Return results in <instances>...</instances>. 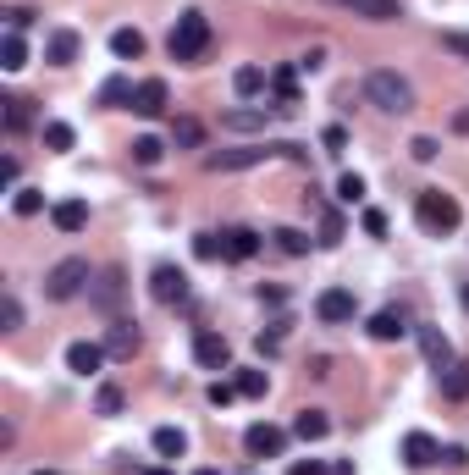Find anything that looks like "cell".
I'll use <instances>...</instances> for the list:
<instances>
[{"label":"cell","mask_w":469,"mask_h":475,"mask_svg":"<svg viewBox=\"0 0 469 475\" xmlns=\"http://www.w3.org/2000/svg\"><path fill=\"white\" fill-rule=\"evenodd\" d=\"M364 100L375 111H387V116H409L415 111V83L403 78V72H392V67H375L364 78Z\"/></svg>","instance_id":"1"},{"label":"cell","mask_w":469,"mask_h":475,"mask_svg":"<svg viewBox=\"0 0 469 475\" xmlns=\"http://www.w3.org/2000/svg\"><path fill=\"white\" fill-rule=\"evenodd\" d=\"M415 216H420V227H425L431 238H448V233H458V221H464L458 199H453V194H442V188H425V194L415 199Z\"/></svg>","instance_id":"2"},{"label":"cell","mask_w":469,"mask_h":475,"mask_svg":"<svg viewBox=\"0 0 469 475\" xmlns=\"http://www.w3.org/2000/svg\"><path fill=\"white\" fill-rule=\"evenodd\" d=\"M271 155H293V161H304L298 144H248V149H215V155H205V172H248V166L271 161Z\"/></svg>","instance_id":"3"},{"label":"cell","mask_w":469,"mask_h":475,"mask_svg":"<svg viewBox=\"0 0 469 475\" xmlns=\"http://www.w3.org/2000/svg\"><path fill=\"white\" fill-rule=\"evenodd\" d=\"M88 282H94L88 260H83V255H67V260H55V266L45 271V299H55V304H67V299L88 293Z\"/></svg>","instance_id":"4"},{"label":"cell","mask_w":469,"mask_h":475,"mask_svg":"<svg viewBox=\"0 0 469 475\" xmlns=\"http://www.w3.org/2000/svg\"><path fill=\"white\" fill-rule=\"evenodd\" d=\"M172 61H199L210 50V17L205 12H182L177 28H172V39H166Z\"/></svg>","instance_id":"5"},{"label":"cell","mask_w":469,"mask_h":475,"mask_svg":"<svg viewBox=\"0 0 469 475\" xmlns=\"http://www.w3.org/2000/svg\"><path fill=\"white\" fill-rule=\"evenodd\" d=\"M121 299H128V271H121V266L94 271V282H88V304H94V310H105V315H116Z\"/></svg>","instance_id":"6"},{"label":"cell","mask_w":469,"mask_h":475,"mask_svg":"<svg viewBox=\"0 0 469 475\" xmlns=\"http://www.w3.org/2000/svg\"><path fill=\"white\" fill-rule=\"evenodd\" d=\"M271 116L276 111H265V106H232V111H222V133H265Z\"/></svg>","instance_id":"7"},{"label":"cell","mask_w":469,"mask_h":475,"mask_svg":"<svg viewBox=\"0 0 469 475\" xmlns=\"http://www.w3.org/2000/svg\"><path fill=\"white\" fill-rule=\"evenodd\" d=\"M243 448L255 454V459H276L281 448H288V431H281V426H265V420H260V426H248V431H243Z\"/></svg>","instance_id":"8"},{"label":"cell","mask_w":469,"mask_h":475,"mask_svg":"<svg viewBox=\"0 0 469 475\" xmlns=\"http://www.w3.org/2000/svg\"><path fill=\"white\" fill-rule=\"evenodd\" d=\"M194 360H199L205 370H227V365H232V343H227L222 332H199V337H194Z\"/></svg>","instance_id":"9"},{"label":"cell","mask_w":469,"mask_h":475,"mask_svg":"<svg viewBox=\"0 0 469 475\" xmlns=\"http://www.w3.org/2000/svg\"><path fill=\"white\" fill-rule=\"evenodd\" d=\"M315 315L326 327H342V321H354V293L348 288H326L321 299H315Z\"/></svg>","instance_id":"10"},{"label":"cell","mask_w":469,"mask_h":475,"mask_svg":"<svg viewBox=\"0 0 469 475\" xmlns=\"http://www.w3.org/2000/svg\"><path fill=\"white\" fill-rule=\"evenodd\" d=\"M149 293H155V304H182L188 299V276L177 266H161V271H155V282H149Z\"/></svg>","instance_id":"11"},{"label":"cell","mask_w":469,"mask_h":475,"mask_svg":"<svg viewBox=\"0 0 469 475\" xmlns=\"http://www.w3.org/2000/svg\"><path fill=\"white\" fill-rule=\"evenodd\" d=\"M436 459H442L436 437H425V431H409V437H403V464H409V470H425V464H436Z\"/></svg>","instance_id":"12"},{"label":"cell","mask_w":469,"mask_h":475,"mask_svg":"<svg viewBox=\"0 0 469 475\" xmlns=\"http://www.w3.org/2000/svg\"><path fill=\"white\" fill-rule=\"evenodd\" d=\"M105 360H111L105 343H72V348H67V370H72V376H94Z\"/></svg>","instance_id":"13"},{"label":"cell","mask_w":469,"mask_h":475,"mask_svg":"<svg viewBox=\"0 0 469 475\" xmlns=\"http://www.w3.org/2000/svg\"><path fill=\"white\" fill-rule=\"evenodd\" d=\"M105 354H111V360H133V354H138V327H133V321H111Z\"/></svg>","instance_id":"14"},{"label":"cell","mask_w":469,"mask_h":475,"mask_svg":"<svg viewBox=\"0 0 469 475\" xmlns=\"http://www.w3.org/2000/svg\"><path fill=\"white\" fill-rule=\"evenodd\" d=\"M403 332H409V315H403V310H375L370 315V337L375 343H398Z\"/></svg>","instance_id":"15"},{"label":"cell","mask_w":469,"mask_h":475,"mask_svg":"<svg viewBox=\"0 0 469 475\" xmlns=\"http://www.w3.org/2000/svg\"><path fill=\"white\" fill-rule=\"evenodd\" d=\"M78 50H83V39L72 34V28H55V34H50V45H45L50 67H72V61H78Z\"/></svg>","instance_id":"16"},{"label":"cell","mask_w":469,"mask_h":475,"mask_svg":"<svg viewBox=\"0 0 469 475\" xmlns=\"http://www.w3.org/2000/svg\"><path fill=\"white\" fill-rule=\"evenodd\" d=\"M133 111H138V116H161V111H166V83H161V78H144V83L133 89Z\"/></svg>","instance_id":"17"},{"label":"cell","mask_w":469,"mask_h":475,"mask_svg":"<svg viewBox=\"0 0 469 475\" xmlns=\"http://www.w3.org/2000/svg\"><path fill=\"white\" fill-rule=\"evenodd\" d=\"M222 249H227V260H255V255H260V233L227 227V233H222Z\"/></svg>","instance_id":"18"},{"label":"cell","mask_w":469,"mask_h":475,"mask_svg":"<svg viewBox=\"0 0 469 475\" xmlns=\"http://www.w3.org/2000/svg\"><path fill=\"white\" fill-rule=\"evenodd\" d=\"M342 6H348L354 17H364V22H398L403 17L398 0H342Z\"/></svg>","instance_id":"19"},{"label":"cell","mask_w":469,"mask_h":475,"mask_svg":"<svg viewBox=\"0 0 469 475\" xmlns=\"http://www.w3.org/2000/svg\"><path fill=\"white\" fill-rule=\"evenodd\" d=\"M420 348H425V360H431L436 370H448V365H453V343H448V332L420 327Z\"/></svg>","instance_id":"20"},{"label":"cell","mask_w":469,"mask_h":475,"mask_svg":"<svg viewBox=\"0 0 469 475\" xmlns=\"http://www.w3.org/2000/svg\"><path fill=\"white\" fill-rule=\"evenodd\" d=\"M50 221H55L61 233H83V227H88V205H83V199H61V205L50 210Z\"/></svg>","instance_id":"21"},{"label":"cell","mask_w":469,"mask_h":475,"mask_svg":"<svg viewBox=\"0 0 469 475\" xmlns=\"http://www.w3.org/2000/svg\"><path fill=\"white\" fill-rule=\"evenodd\" d=\"M326 431H331V420L321 415V409H298V420H293V437L298 442H321Z\"/></svg>","instance_id":"22"},{"label":"cell","mask_w":469,"mask_h":475,"mask_svg":"<svg viewBox=\"0 0 469 475\" xmlns=\"http://www.w3.org/2000/svg\"><path fill=\"white\" fill-rule=\"evenodd\" d=\"M442 393H448L453 403H464V398H469V360H453V365L442 370Z\"/></svg>","instance_id":"23"},{"label":"cell","mask_w":469,"mask_h":475,"mask_svg":"<svg viewBox=\"0 0 469 475\" xmlns=\"http://www.w3.org/2000/svg\"><path fill=\"white\" fill-rule=\"evenodd\" d=\"M111 55L138 61V55H144V34H138V28H116V34H111Z\"/></svg>","instance_id":"24"},{"label":"cell","mask_w":469,"mask_h":475,"mask_svg":"<svg viewBox=\"0 0 469 475\" xmlns=\"http://www.w3.org/2000/svg\"><path fill=\"white\" fill-rule=\"evenodd\" d=\"M155 454H161V459H182V454H188V431L161 426V431H155Z\"/></svg>","instance_id":"25"},{"label":"cell","mask_w":469,"mask_h":475,"mask_svg":"<svg viewBox=\"0 0 469 475\" xmlns=\"http://www.w3.org/2000/svg\"><path fill=\"white\" fill-rule=\"evenodd\" d=\"M172 144H177V149H199V144H205V128H199L194 116H177V122H172Z\"/></svg>","instance_id":"26"},{"label":"cell","mask_w":469,"mask_h":475,"mask_svg":"<svg viewBox=\"0 0 469 475\" xmlns=\"http://www.w3.org/2000/svg\"><path fill=\"white\" fill-rule=\"evenodd\" d=\"M0 67H6V72H22V67H28V45H22V34H6V39H0Z\"/></svg>","instance_id":"27"},{"label":"cell","mask_w":469,"mask_h":475,"mask_svg":"<svg viewBox=\"0 0 469 475\" xmlns=\"http://www.w3.org/2000/svg\"><path fill=\"white\" fill-rule=\"evenodd\" d=\"M265 83H271V78H265L260 67H238V72H232V89L243 94V100H255V94H265Z\"/></svg>","instance_id":"28"},{"label":"cell","mask_w":469,"mask_h":475,"mask_svg":"<svg viewBox=\"0 0 469 475\" xmlns=\"http://www.w3.org/2000/svg\"><path fill=\"white\" fill-rule=\"evenodd\" d=\"M133 89L138 83H128V78H105L100 83V106H133Z\"/></svg>","instance_id":"29"},{"label":"cell","mask_w":469,"mask_h":475,"mask_svg":"<svg viewBox=\"0 0 469 475\" xmlns=\"http://www.w3.org/2000/svg\"><path fill=\"white\" fill-rule=\"evenodd\" d=\"M271 238H276L281 255H293V260H298V255H309V233H298V227H276Z\"/></svg>","instance_id":"30"},{"label":"cell","mask_w":469,"mask_h":475,"mask_svg":"<svg viewBox=\"0 0 469 475\" xmlns=\"http://www.w3.org/2000/svg\"><path fill=\"white\" fill-rule=\"evenodd\" d=\"M0 106H6V133H22L28 122H34V111H28V100H22V94H6Z\"/></svg>","instance_id":"31"},{"label":"cell","mask_w":469,"mask_h":475,"mask_svg":"<svg viewBox=\"0 0 469 475\" xmlns=\"http://www.w3.org/2000/svg\"><path fill=\"white\" fill-rule=\"evenodd\" d=\"M161 155H166V144L155 139V133H144V139H133V161L138 166H161Z\"/></svg>","instance_id":"32"},{"label":"cell","mask_w":469,"mask_h":475,"mask_svg":"<svg viewBox=\"0 0 469 475\" xmlns=\"http://www.w3.org/2000/svg\"><path fill=\"white\" fill-rule=\"evenodd\" d=\"M337 199H342V205H359V199H364V177H359V172H342V177H337Z\"/></svg>","instance_id":"33"},{"label":"cell","mask_w":469,"mask_h":475,"mask_svg":"<svg viewBox=\"0 0 469 475\" xmlns=\"http://www.w3.org/2000/svg\"><path fill=\"white\" fill-rule=\"evenodd\" d=\"M45 144H50V149H72V144H78L72 122H45Z\"/></svg>","instance_id":"34"},{"label":"cell","mask_w":469,"mask_h":475,"mask_svg":"<svg viewBox=\"0 0 469 475\" xmlns=\"http://www.w3.org/2000/svg\"><path fill=\"white\" fill-rule=\"evenodd\" d=\"M194 255H199V260H227L222 233H199V238H194Z\"/></svg>","instance_id":"35"},{"label":"cell","mask_w":469,"mask_h":475,"mask_svg":"<svg viewBox=\"0 0 469 475\" xmlns=\"http://www.w3.org/2000/svg\"><path fill=\"white\" fill-rule=\"evenodd\" d=\"M265 387H271L265 370H238V393H243V398H265Z\"/></svg>","instance_id":"36"},{"label":"cell","mask_w":469,"mask_h":475,"mask_svg":"<svg viewBox=\"0 0 469 475\" xmlns=\"http://www.w3.org/2000/svg\"><path fill=\"white\" fill-rule=\"evenodd\" d=\"M12 210H17V216H39V210H45V194H39V188H17Z\"/></svg>","instance_id":"37"},{"label":"cell","mask_w":469,"mask_h":475,"mask_svg":"<svg viewBox=\"0 0 469 475\" xmlns=\"http://www.w3.org/2000/svg\"><path fill=\"white\" fill-rule=\"evenodd\" d=\"M22 327V304H17V293H6L0 299V332H17Z\"/></svg>","instance_id":"38"},{"label":"cell","mask_w":469,"mask_h":475,"mask_svg":"<svg viewBox=\"0 0 469 475\" xmlns=\"http://www.w3.org/2000/svg\"><path fill=\"white\" fill-rule=\"evenodd\" d=\"M321 243H326V249L342 243V216H337V210H321Z\"/></svg>","instance_id":"39"},{"label":"cell","mask_w":469,"mask_h":475,"mask_svg":"<svg viewBox=\"0 0 469 475\" xmlns=\"http://www.w3.org/2000/svg\"><path fill=\"white\" fill-rule=\"evenodd\" d=\"M94 409H100V415H121V387H100L94 393Z\"/></svg>","instance_id":"40"},{"label":"cell","mask_w":469,"mask_h":475,"mask_svg":"<svg viewBox=\"0 0 469 475\" xmlns=\"http://www.w3.org/2000/svg\"><path fill=\"white\" fill-rule=\"evenodd\" d=\"M281 337H288V321H276L271 332H260V354H276V348H281Z\"/></svg>","instance_id":"41"},{"label":"cell","mask_w":469,"mask_h":475,"mask_svg":"<svg viewBox=\"0 0 469 475\" xmlns=\"http://www.w3.org/2000/svg\"><path fill=\"white\" fill-rule=\"evenodd\" d=\"M232 398H243V393H238V382H215V387H210V403H215V409H227Z\"/></svg>","instance_id":"42"},{"label":"cell","mask_w":469,"mask_h":475,"mask_svg":"<svg viewBox=\"0 0 469 475\" xmlns=\"http://www.w3.org/2000/svg\"><path fill=\"white\" fill-rule=\"evenodd\" d=\"M359 227H364L370 238H381V233H387V216H381V210H364V216H359Z\"/></svg>","instance_id":"43"},{"label":"cell","mask_w":469,"mask_h":475,"mask_svg":"<svg viewBox=\"0 0 469 475\" xmlns=\"http://www.w3.org/2000/svg\"><path fill=\"white\" fill-rule=\"evenodd\" d=\"M442 50H453V55H469V34H458V28H448V34H442Z\"/></svg>","instance_id":"44"},{"label":"cell","mask_w":469,"mask_h":475,"mask_svg":"<svg viewBox=\"0 0 469 475\" xmlns=\"http://www.w3.org/2000/svg\"><path fill=\"white\" fill-rule=\"evenodd\" d=\"M6 22H12V34H22V28L34 22V12H28V6H12V12H6Z\"/></svg>","instance_id":"45"},{"label":"cell","mask_w":469,"mask_h":475,"mask_svg":"<svg viewBox=\"0 0 469 475\" xmlns=\"http://www.w3.org/2000/svg\"><path fill=\"white\" fill-rule=\"evenodd\" d=\"M409 149H415V161H436V139H425V133H420Z\"/></svg>","instance_id":"46"},{"label":"cell","mask_w":469,"mask_h":475,"mask_svg":"<svg viewBox=\"0 0 469 475\" xmlns=\"http://www.w3.org/2000/svg\"><path fill=\"white\" fill-rule=\"evenodd\" d=\"M331 155H342V144H348V133H342V128H326V139H321Z\"/></svg>","instance_id":"47"},{"label":"cell","mask_w":469,"mask_h":475,"mask_svg":"<svg viewBox=\"0 0 469 475\" xmlns=\"http://www.w3.org/2000/svg\"><path fill=\"white\" fill-rule=\"evenodd\" d=\"M0 182H6V188L17 182V155H6V161H0Z\"/></svg>","instance_id":"48"},{"label":"cell","mask_w":469,"mask_h":475,"mask_svg":"<svg viewBox=\"0 0 469 475\" xmlns=\"http://www.w3.org/2000/svg\"><path fill=\"white\" fill-rule=\"evenodd\" d=\"M293 475H331L326 464H315V459H309V464H293Z\"/></svg>","instance_id":"49"},{"label":"cell","mask_w":469,"mask_h":475,"mask_svg":"<svg viewBox=\"0 0 469 475\" xmlns=\"http://www.w3.org/2000/svg\"><path fill=\"white\" fill-rule=\"evenodd\" d=\"M453 128H458V133H469V111H458V116H453Z\"/></svg>","instance_id":"50"},{"label":"cell","mask_w":469,"mask_h":475,"mask_svg":"<svg viewBox=\"0 0 469 475\" xmlns=\"http://www.w3.org/2000/svg\"><path fill=\"white\" fill-rule=\"evenodd\" d=\"M458 299H464V310H469V282H464V288H458Z\"/></svg>","instance_id":"51"},{"label":"cell","mask_w":469,"mask_h":475,"mask_svg":"<svg viewBox=\"0 0 469 475\" xmlns=\"http://www.w3.org/2000/svg\"><path fill=\"white\" fill-rule=\"evenodd\" d=\"M144 475H172V470H144Z\"/></svg>","instance_id":"52"},{"label":"cell","mask_w":469,"mask_h":475,"mask_svg":"<svg viewBox=\"0 0 469 475\" xmlns=\"http://www.w3.org/2000/svg\"><path fill=\"white\" fill-rule=\"evenodd\" d=\"M194 475H222V470H194Z\"/></svg>","instance_id":"53"},{"label":"cell","mask_w":469,"mask_h":475,"mask_svg":"<svg viewBox=\"0 0 469 475\" xmlns=\"http://www.w3.org/2000/svg\"><path fill=\"white\" fill-rule=\"evenodd\" d=\"M34 475H55V470H34Z\"/></svg>","instance_id":"54"}]
</instances>
